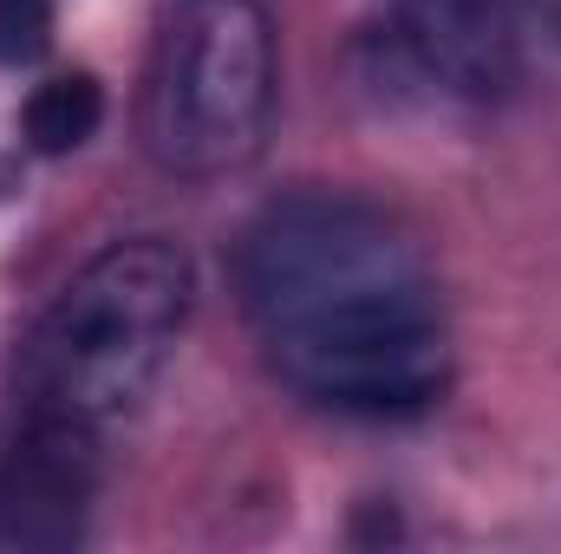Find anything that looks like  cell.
Returning a JSON list of instances; mask_svg holds the SVG:
<instances>
[{"mask_svg":"<svg viewBox=\"0 0 561 554\" xmlns=\"http://www.w3.org/2000/svg\"><path fill=\"white\" fill-rule=\"evenodd\" d=\"M236 300L275 379L340 417L450 392V313L424 242L359 189H287L236 242Z\"/></svg>","mask_w":561,"mask_h":554,"instance_id":"cell-1","label":"cell"},{"mask_svg":"<svg viewBox=\"0 0 561 554\" xmlns=\"http://www.w3.org/2000/svg\"><path fill=\"white\" fill-rule=\"evenodd\" d=\"M196 307V262L170 235H125L53 293L20 346V399L46 417L112 430L157 392Z\"/></svg>","mask_w":561,"mask_h":554,"instance_id":"cell-2","label":"cell"},{"mask_svg":"<svg viewBox=\"0 0 561 554\" xmlns=\"http://www.w3.org/2000/svg\"><path fill=\"white\" fill-rule=\"evenodd\" d=\"M280 39L262 0H170L144 59L138 138L163 176H242L275 131Z\"/></svg>","mask_w":561,"mask_h":554,"instance_id":"cell-3","label":"cell"},{"mask_svg":"<svg viewBox=\"0 0 561 554\" xmlns=\"http://www.w3.org/2000/svg\"><path fill=\"white\" fill-rule=\"evenodd\" d=\"M99 430L13 405L0 430V554L79 549L99 503Z\"/></svg>","mask_w":561,"mask_h":554,"instance_id":"cell-4","label":"cell"},{"mask_svg":"<svg viewBox=\"0 0 561 554\" xmlns=\"http://www.w3.org/2000/svg\"><path fill=\"white\" fill-rule=\"evenodd\" d=\"M392 53L463 105H496L523 79V0H379Z\"/></svg>","mask_w":561,"mask_h":554,"instance_id":"cell-5","label":"cell"},{"mask_svg":"<svg viewBox=\"0 0 561 554\" xmlns=\"http://www.w3.org/2000/svg\"><path fill=\"white\" fill-rule=\"evenodd\" d=\"M105 125V85L92 72H53L20 105V138L33 157H72Z\"/></svg>","mask_w":561,"mask_h":554,"instance_id":"cell-6","label":"cell"},{"mask_svg":"<svg viewBox=\"0 0 561 554\" xmlns=\"http://www.w3.org/2000/svg\"><path fill=\"white\" fill-rule=\"evenodd\" d=\"M53 26H59V0H0V59L7 66L46 59Z\"/></svg>","mask_w":561,"mask_h":554,"instance_id":"cell-7","label":"cell"},{"mask_svg":"<svg viewBox=\"0 0 561 554\" xmlns=\"http://www.w3.org/2000/svg\"><path fill=\"white\" fill-rule=\"evenodd\" d=\"M523 7H529V13H542V20L556 26V39H561V0H523Z\"/></svg>","mask_w":561,"mask_h":554,"instance_id":"cell-8","label":"cell"}]
</instances>
